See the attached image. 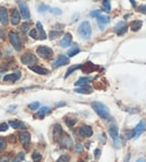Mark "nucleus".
Segmentation results:
<instances>
[{
    "label": "nucleus",
    "mask_w": 146,
    "mask_h": 162,
    "mask_svg": "<svg viewBox=\"0 0 146 162\" xmlns=\"http://www.w3.org/2000/svg\"><path fill=\"white\" fill-rule=\"evenodd\" d=\"M91 107L93 108V110L98 114L99 117H101L102 119H108L110 117V111L108 107L106 105H104L102 103L99 101H93L91 104Z\"/></svg>",
    "instance_id": "f257e3e1"
},
{
    "label": "nucleus",
    "mask_w": 146,
    "mask_h": 162,
    "mask_svg": "<svg viewBox=\"0 0 146 162\" xmlns=\"http://www.w3.org/2000/svg\"><path fill=\"white\" fill-rule=\"evenodd\" d=\"M78 32L80 36L83 38V39H90L91 37V33H92V29H91V25L88 20L86 21H82L78 28Z\"/></svg>",
    "instance_id": "f03ea898"
},
{
    "label": "nucleus",
    "mask_w": 146,
    "mask_h": 162,
    "mask_svg": "<svg viewBox=\"0 0 146 162\" xmlns=\"http://www.w3.org/2000/svg\"><path fill=\"white\" fill-rule=\"evenodd\" d=\"M8 37H9V41H10V43H11V45L14 46V49L19 52V51H21V42H20V38H19L18 34H16L15 32H9L8 33Z\"/></svg>",
    "instance_id": "7ed1b4c3"
},
{
    "label": "nucleus",
    "mask_w": 146,
    "mask_h": 162,
    "mask_svg": "<svg viewBox=\"0 0 146 162\" xmlns=\"http://www.w3.org/2000/svg\"><path fill=\"white\" fill-rule=\"evenodd\" d=\"M37 54L43 57V59H50L52 55H53V51L52 49H50L48 46H45V45H42V46H38L36 50Z\"/></svg>",
    "instance_id": "20e7f679"
},
{
    "label": "nucleus",
    "mask_w": 146,
    "mask_h": 162,
    "mask_svg": "<svg viewBox=\"0 0 146 162\" xmlns=\"http://www.w3.org/2000/svg\"><path fill=\"white\" fill-rule=\"evenodd\" d=\"M20 60H21V62H23L24 64H26V65H29V67H31V64H34V63L37 61V57L33 53L27 52V53H25V54H23V55H21Z\"/></svg>",
    "instance_id": "39448f33"
},
{
    "label": "nucleus",
    "mask_w": 146,
    "mask_h": 162,
    "mask_svg": "<svg viewBox=\"0 0 146 162\" xmlns=\"http://www.w3.org/2000/svg\"><path fill=\"white\" fill-rule=\"evenodd\" d=\"M18 6L19 9H20V14H21V17L26 20H28L31 18V13H29V9H28V6L25 1H18Z\"/></svg>",
    "instance_id": "423d86ee"
},
{
    "label": "nucleus",
    "mask_w": 146,
    "mask_h": 162,
    "mask_svg": "<svg viewBox=\"0 0 146 162\" xmlns=\"http://www.w3.org/2000/svg\"><path fill=\"white\" fill-rule=\"evenodd\" d=\"M109 134L115 143V146L118 149L120 146V142H119V136H118V128L116 126H111L109 128Z\"/></svg>",
    "instance_id": "0eeeda50"
},
{
    "label": "nucleus",
    "mask_w": 146,
    "mask_h": 162,
    "mask_svg": "<svg viewBox=\"0 0 146 162\" xmlns=\"http://www.w3.org/2000/svg\"><path fill=\"white\" fill-rule=\"evenodd\" d=\"M69 62H70V60H69L68 56H65V55H60V56L56 57V60L53 62V68L56 69V68H58V67L69 64Z\"/></svg>",
    "instance_id": "6e6552de"
},
{
    "label": "nucleus",
    "mask_w": 146,
    "mask_h": 162,
    "mask_svg": "<svg viewBox=\"0 0 146 162\" xmlns=\"http://www.w3.org/2000/svg\"><path fill=\"white\" fill-rule=\"evenodd\" d=\"M145 127H146V123L145 121H141L136 127L134 128V131H133V137H138L144 131H145Z\"/></svg>",
    "instance_id": "1a4fd4ad"
},
{
    "label": "nucleus",
    "mask_w": 146,
    "mask_h": 162,
    "mask_svg": "<svg viewBox=\"0 0 146 162\" xmlns=\"http://www.w3.org/2000/svg\"><path fill=\"white\" fill-rule=\"evenodd\" d=\"M18 136L20 142L24 144V146L25 147H28V145L31 143V134L28 132H26V131H23V132L19 133Z\"/></svg>",
    "instance_id": "9d476101"
},
{
    "label": "nucleus",
    "mask_w": 146,
    "mask_h": 162,
    "mask_svg": "<svg viewBox=\"0 0 146 162\" xmlns=\"http://www.w3.org/2000/svg\"><path fill=\"white\" fill-rule=\"evenodd\" d=\"M126 31H127V24H126V21H119L115 26V32H116L117 35H123V34L126 33Z\"/></svg>",
    "instance_id": "9b49d317"
},
{
    "label": "nucleus",
    "mask_w": 146,
    "mask_h": 162,
    "mask_svg": "<svg viewBox=\"0 0 146 162\" xmlns=\"http://www.w3.org/2000/svg\"><path fill=\"white\" fill-rule=\"evenodd\" d=\"M79 133H80V135L82 136V137H90L92 136V128L90 126L88 125H83L80 127V129H79Z\"/></svg>",
    "instance_id": "f8f14e48"
},
{
    "label": "nucleus",
    "mask_w": 146,
    "mask_h": 162,
    "mask_svg": "<svg viewBox=\"0 0 146 162\" xmlns=\"http://www.w3.org/2000/svg\"><path fill=\"white\" fill-rule=\"evenodd\" d=\"M97 23H98L100 29L104 31L105 29V25H107V24L110 23V18L108 16H105V15H100L99 17L97 18Z\"/></svg>",
    "instance_id": "ddd939ff"
},
{
    "label": "nucleus",
    "mask_w": 146,
    "mask_h": 162,
    "mask_svg": "<svg viewBox=\"0 0 146 162\" xmlns=\"http://www.w3.org/2000/svg\"><path fill=\"white\" fill-rule=\"evenodd\" d=\"M58 143L61 144L62 146H64V147H71V145H72V139L69 135H66V134L63 133V135H62L61 140L58 141Z\"/></svg>",
    "instance_id": "4468645a"
},
{
    "label": "nucleus",
    "mask_w": 146,
    "mask_h": 162,
    "mask_svg": "<svg viewBox=\"0 0 146 162\" xmlns=\"http://www.w3.org/2000/svg\"><path fill=\"white\" fill-rule=\"evenodd\" d=\"M20 75H21V73L19 71H16V72H14V73H10V74L5 75V77H3V81H13V82H15V81L19 80Z\"/></svg>",
    "instance_id": "2eb2a0df"
},
{
    "label": "nucleus",
    "mask_w": 146,
    "mask_h": 162,
    "mask_svg": "<svg viewBox=\"0 0 146 162\" xmlns=\"http://www.w3.org/2000/svg\"><path fill=\"white\" fill-rule=\"evenodd\" d=\"M62 135H63V131H62L61 125H58V124L54 125V128H53V136H54L55 141H57V142H58V141L61 140Z\"/></svg>",
    "instance_id": "dca6fc26"
},
{
    "label": "nucleus",
    "mask_w": 146,
    "mask_h": 162,
    "mask_svg": "<svg viewBox=\"0 0 146 162\" xmlns=\"http://www.w3.org/2000/svg\"><path fill=\"white\" fill-rule=\"evenodd\" d=\"M71 42H72V35H71L70 33H66V34L64 35V37L61 39L60 45H61L62 47H68V46H70Z\"/></svg>",
    "instance_id": "f3484780"
},
{
    "label": "nucleus",
    "mask_w": 146,
    "mask_h": 162,
    "mask_svg": "<svg viewBox=\"0 0 146 162\" xmlns=\"http://www.w3.org/2000/svg\"><path fill=\"white\" fill-rule=\"evenodd\" d=\"M29 69H31L32 71H34L35 73L43 74V75H45V74H48V73H50V71H48L47 69L42 68V67H39V65H31V67H29Z\"/></svg>",
    "instance_id": "a211bd4d"
},
{
    "label": "nucleus",
    "mask_w": 146,
    "mask_h": 162,
    "mask_svg": "<svg viewBox=\"0 0 146 162\" xmlns=\"http://www.w3.org/2000/svg\"><path fill=\"white\" fill-rule=\"evenodd\" d=\"M8 124L15 129H25L26 128V124L23 123L21 121H10Z\"/></svg>",
    "instance_id": "6ab92c4d"
},
{
    "label": "nucleus",
    "mask_w": 146,
    "mask_h": 162,
    "mask_svg": "<svg viewBox=\"0 0 146 162\" xmlns=\"http://www.w3.org/2000/svg\"><path fill=\"white\" fill-rule=\"evenodd\" d=\"M11 24L13 25H18L19 21H20V14L17 9H14L13 13H11V19H10Z\"/></svg>",
    "instance_id": "aec40b11"
},
{
    "label": "nucleus",
    "mask_w": 146,
    "mask_h": 162,
    "mask_svg": "<svg viewBox=\"0 0 146 162\" xmlns=\"http://www.w3.org/2000/svg\"><path fill=\"white\" fill-rule=\"evenodd\" d=\"M0 20L3 25L8 24V13H7V9L3 7H0Z\"/></svg>",
    "instance_id": "412c9836"
},
{
    "label": "nucleus",
    "mask_w": 146,
    "mask_h": 162,
    "mask_svg": "<svg viewBox=\"0 0 146 162\" xmlns=\"http://www.w3.org/2000/svg\"><path fill=\"white\" fill-rule=\"evenodd\" d=\"M81 69H82V71L84 72V73H90V72H92L93 70H96L97 67H96L93 63H91V62H87L86 64H82Z\"/></svg>",
    "instance_id": "4be33fe9"
},
{
    "label": "nucleus",
    "mask_w": 146,
    "mask_h": 162,
    "mask_svg": "<svg viewBox=\"0 0 146 162\" xmlns=\"http://www.w3.org/2000/svg\"><path fill=\"white\" fill-rule=\"evenodd\" d=\"M142 25H143V21H142V20H133V21L130 23L129 27H130V29H131L133 32H137V31L141 29Z\"/></svg>",
    "instance_id": "5701e85b"
},
{
    "label": "nucleus",
    "mask_w": 146,
    "mask_h": 162,
    "mask_svg": "<svg viewBox=\"0 0 146 162\" xmlns=\"http://www.w3.org/2000/svg\"><path fill=\"white\" fill-rule=\"evenodd\" d=\"M36 27H37L36 28L37 32H38V38H40V39H45V38H46V33H45V31H44V28H43L42 23L37 21Z\"/></svg>",
    "instance_id": "b1692460"
},
{
    "label": "nucleus",
    "mask_w": 146,
    "mask_h": 162,
    "mask_svg": "<svg viewBox=\"0 0 146 162\" xmlns=\"http://www.w3.org/2000/svg\"><path fill=\"white\" fill-rule=\"evenodd\" d=\"M93 80V78L91 77H82V78H80L76 82H75V86H87V83L89 82V81H91Z\"/></svg>",
    "instance_id": "393cba45"
},
{
    "label": "nucleus",
    "mask_w": 146,
    "mask_h": 162,
    "mask_svg": "<svg viewBox=\"0 0 146 162\" xmlns=\"http://www.w3.org/2000/svg\"><path fill=\"white\" fill-rule=\"evenodd\" d=\"M75 92H76V93H86V95H90V93L92 92V88L87 85V86H83V87H81V88H76V89H75Z\"/></svg>",
    "instance_id": "a878e982"
},
{
    "label": "nucleus",
    "mask_w": 146,
    "mask_h": 162,
    "mask_svg": "<svg viewBox=\"0 0 146 162\" xmlns=\"http://www.w3.org/2000/svg\"><path fill=\"white\" fill-rule=\"evenodd\" d=\"M50 111H51V108L42 107L39 110H38V113L36 114V117H38V118H43V117H44V115H45V114H47V113H50Z\"/></svg>",
    "instance_id": "bb28decb"
},
{
    "label": "nucleus",
    "mask_w": 146,
    "mask_h": 162,
    "mask_svg": "<svg viewBox=\"0 0 146 162\" xmlns=\"http://www.w3.org/2000/svg\"><path fill=\"white\" fill-rule=\"evenodd\" d=\"M81 67H82V64H76V65H73V67H71L68 71H66V73H65V75H64V78H68L71 73H72L73 71H75V70H78V69H81Z\"/></svg>",
    "instance_id": "cd10ccee"
},
{
    "label": "nucleus",
    "mask_w": 146,
    "mask_h": 162,
    "mask_svg": "<svg viewBox=\"0 0 146 162\" xmlns=\"http://www.w3.org/2000/svg\"><path fill=\"white\" fill-rule=\"evenodd\" d=\"M78 53H80V49L76 46V45H74L71 50H69V52H68V55L70 56V57H72L74 55H76Z\"/></svg>",
    "instance_id": "c85d7f7f"
},
{
    "label": "nucleus",
    "mask_w": 146,
    "mask_h": 162,
    "mask_svg": "<svg viewBox=\"0 0 146 162\" xmlns=\"http://www.w3.org/2000/svg\"><path fill=\"white\" fill-rule=\"evenodd\" d=\"M102 8H104V10H105V11L109 13L110 10H111V5H110V1H108V0L104 1V2H102Z\"/></svg>",
    "instance_id": "c756f323"
},
{
    "label": "nucleus",
    "mask_w": 146,
    "mask_h": 162,
    "mask_svg": "<svg viewBox=\"0 0 146 162\" xmlns=\"http://www.w3.org/2000/svg\"><path fill=\"white\" fill-rule=\"evenodd\" d=\"M32 158H33V161L34 162H39L42 160V154L38 153V152H34L32 154Z\"/></svg>",
    "instance_id": "7c9ffc66"
},
{
    "label": "nucleus",
    "mask_w": 146,
    "mask_h": 162,
    "mask_svg": "<svg viewBox=\"0 0 146 162\" xmlns=\"http://www.w3.org/2000/svg\"><path fill=\"white\" fill-rule=\"evenodd\" d=\"M50 9V7L47 6V5H45V3H40L39 6H38V11L39 13H45V11H47Z\"/></svg>",
    "instance_id": "2f4dec72"
},
{
    "label": "nucleus",
    "mask_w": 146,
    "mask_h": 162,
    "mask_svg": "<svg viewBox=\"0 0 146 162\" xmlns=\"http://www.w3.org/2000/svg\"><path fill=\"white\" fill-rule=\"evenodd\" d=\"M29 27H31V23H28V21L24 23V24L21 25V32H23V33H27L28 29H29Z\"/></svg>",
    "instance_id": "473e14b6"
},
{
    "label": "nucleus",
    "mask_w": 146,
    "mask_h": 162,
    "mask_svg": "<svg viewBox=\"0 0 146 162\" xmlns=\"http://www.w3.org/2000/svg\"><path fill=\"white\" fill-rule=\"evenodd\" d=\"M69 160H70V157H69L68 154H62V155L57 159L56 162H69Z\"/></svg>",
    "instance_id": "72a5a7b5"
},
{
    "label": "nucleus",
    "mask_w": 146,
    "mask_h": 162,
    "mask_svg": "<svg viewBox=\"0 0 146 162\" xmlns=\"http://www.w3.org/2000/svg\"><path fill=\"white\" fill-rule=\"evenodd\" d=\"M65 123L69 127H72L76 123V118H65Z\"/></svg>",
    "instance_id": "f704fd0d"
},
{
    "label": "nucleus",
    "mask_w": 146,
    "mask_h": 162,
    "mask_svg": "<svg viewBox=\"0 0 146 162\" xmlns=\"http://www.w3.org/2000/svg\"><path fill=\"white\" fill-rule=\"evenodd\" d=\"M62 34V32L61 31H51V33H50V37L52 38V39H54L56 37H58V36Z\"/></svg>",
    "instance_id": "c9c22d12"
},
{
    "label": "nucleus",
    "mask_w": 146,
    "mask_h": 162,
    "mask_svg": "<svg viewBox=\"0 0 146 162\" xmlns=\"http://www.w3.org/2000/svg\"><path fill=\"white\" fill-rule=\"evenodd\" d=\"M24 158H25V154H24L23 152H20V153H18V154H17V157L14 159V161H13V162H20L23 159H24Z\"/></svg>",
    "instance_id": "e433bc0d"
},
{
    "label": "nucleus",
    "mask_w": 146,
    "mask_h": 162,
    "mask_svg": "<svg viewBox=\"0 0 146 162\" xmlns=\"http://www.w3.org/2000/svg\"><path fill=\"white\" fill-rule=\"evenodd\" d=\"M38 107H39V103H38V101L32 103V104H29V105H28V108H29V109H32V110L38 109Z\"/></svg>",
    "instance_id": "4c0bfd02"
},
{
    "label": "nucleus",
    "mask_w": 146,
    "mask_h": 162,
    "mask_svg": "<svg viewBox=\"0 0 146 162\" xmlns=\"http://www.w3.org/2000/svg\"><path fill=\"white\" fill-rule=\"evenodd\" d=\"M29 36H31V37H33V38H38L36 28H33V29H31V31H29Z\"/></svg>",
    "instance_id": "58836bf2"
},
{
    "label": "nucleus",
    "mask_w": 146,
    "mask_h": 162,
    "mask_svg": "<svg viewBox=\"0 0 146 162\" xmlns=\"http://www.w3.org/2000/svg\"><path fill=\"white\" fill-rule=\"evenodd\" d=\"M8 128H9V124H7V123L0 124V132H5V131H7Z\"/></svg>",
    "instance_id": "ea45409f"
},
{
    "label": "nucleus",
    "mask_w": 146,
    "mask_h": 162,
    "mask_svg": "<svg viewBox=\"0 0 146 162\" xmlns=\"http://www.w3.org/2000/svg\"><path fill=\"white\" fill-rule=\"evenodd\" d=\"M51 13L53 15H55V16H57V15H61L62 14V10L58 9V8H53V9H51Z\"/></svg>",
    "instance_id": "a19ab883"
},
{
    "label": "nucleus",
    "mask_w": 146,
    "mask_h": 162,
    "mask_svg": "<svg viewBox=\"0 0 146 162\" xmlns=\"http://www.w3.org/2000/svg\"><path fill=\"white\" fill-rule=\"evenodd\" d=\"M100 13H101V10H93V11H91L90 13V16L91 17H99L100 16Z\"/></svg>",
    "instance_id": "79ce46f5"
},
{
    "label": "nucleus",
    "mask_w": 146,
    "mask_h": 162,
    "mask_svg": "<svg viewBox=\"0 0 146 162\" xmlns=\"http://www.w3.org/2000/svg\"><path fill=\"white\" fill-rule=\"evenodd\" d=\"M6 145H7L6 141H5V140H1V139H0V152H1V151H3V150L6 149Z\"/></svg>",
    "instance_id": "37998d69"
},
{
    "label": "nucleus",
    "mask_w": 146,
    "mask_h": 162,
    "mask_svg": "<svg viewBox=\"0 0 146 162\" xmlns=\"http://www.w3.org/2000/svg\"><path fill=\"white\" fill-rule=\"evenodd\" d=\"M138 11H141V13H143V14H145L146 15V5L139 6V7H138Z\"/></svg>",
    "instance_id": "c03bdc74"
},
{
    "label": "nucleus",
    "mask_w": 146,
    "mask_h": 162,
    "mask_svg": "<svg viewBox=\"0 0 146 162\" xmlns=\"http://www.w3.org/2000/svg\"><path fill=\"white\" fill-rule=\"evenodd\" d=\"M100 153H101L100 149H96V150H94V157H96V159H99V157H100Z\"/></svg>",
    "instance_id": "a18cd8bd"
},
{
    "label": "nucleus",
    "mask_w": 146,
    "mask_h": 162,
    "mask_svg": "<svg viewBox=\"0 0 146 162\" xmlns=\"http://www.w3.org/2000/svg\"><path fill=\"white\" fill-rule=\"evenodd\" d=\"M0 162H9V157H7V155H2V157L0 158Z\"/></svg>",
    "instance_id": "49530a36"
},
{
    "label": "nucleus",
    "mask_w": 146,
    "mask_h": 162,
    "mask_svg": "<svg viewBox=\"0 0 146 162\" xmlns=\"http://www.w3.org/2000/svg\"><path fill=\"white\" fill-rule=\"evenodd\" d=\"M75 151H76V152H81V151H82L81 144H76V145H75Z\"/></svg>",
    "instance_id": "de8ad7c7"
},
{
    "label": "nucleus",
    "mask_w": 146,
    "mask_h": 162,
    "mask_svg": "<svg viewBox=\"0 0 146 162\" xmlns=\"http://www.w3.org/2000/svg\"><path fill=\"white\" fill-rule=\"evenodd\" d=\"M129 159H130V153H127V154H126V157H125L124 162H129Z\"/></svg>",
    "instance_id": "09e8293b"
},
{
    "label": "nucleus",
    "mask_w": 146,
    "mask_h": 162,
    "mask_svg": "<svg viewBox=\"0 0 146 162\" xmlns=\"http://www.w3.org/2000/svg\"><path fill=\"white\" fill-rule=\"evenodd\" d=\"M136 162H145V159L144 158H139V159H137Z\"/></svg>",
    "instance_id": "8fccbe9b"
},
{
    "label": "nucleus",
    "mask_w": 146,
    "mask_h": 162,
    "mask_svg": "<svg viewBox=\"0 0 146 162\" xmlns=\"http://www.w3.org/2000/svg\"><path fill=\"white\" fill-rule=\"evenodd\" d=\"M16 107H17L16 105H14V106H10V107H9V110H14V108H16Z\"/></svg>",
    "instance_id": "3c124183"
},
{
    "label": "nucleus",
    "mask_w": 146,
    "mask_h": 162,
    "mask_svg": "<svg viewBox=\"0 0 146 162\" xmlns=\"http://www.w3.org/2000/svg\"><path fill=\"white\" fill-rule=\"evenodd\" d=\"M130 3H131V5L134 6V7H136V2H135L134 0H131V1H130Z\"/></svg>",
    "instance_id": "603ef678"
},
{
    "label": "nucleus",
    "mask_w": 146,
    "mask_h": 162,
    "mask_svg": "<svg viewBox=\"0 0 146 162\" xmlns=\"http://www.w3.org/2000/svg\"><path fill=\"white\" fill-rule=\"evenodd\" d=\"M64 105H65V103H60V104H57L56 106L58 107V106H64Z\"/></svg>",
    "instance_id": "864d4df0"
},
{
    "label": "nucleus",
    "mask_w": 146,
    "mask_h": 162,
    "mask_svg": "<svg viewBox=\"0 0 146 162\" xmlns=\"http://www.w3.org/2000/svg\"><path fill=\"white\" fill-rule=\"evenodd\" d=\"M5 71H6L5 69H2V68H0V72H5Z\"/></svg>",
    "instance_id": "5fc2aeb1"
},
{
    "label": "nucleus",
    "mask_w": 146,
    "mask_h": 162,
    "mask_svg": "<svg viewBox=\"0 0 146 162\" xmlns=\"http://www.w3.org/2000/svg\"><path fill=\"white\" fill-rule=\"evenodd\" d=\"M79 162H86V161H83V160H81V161H79Z\"/></svg>",
    "instance_id": "6e6d98bb"
},
{
    "label": "nucleus",
    "mask_w": 146,
    "mask_h": 162,
    "mask_svg": "<svg viewBox=\"0 0 146 162\" xmlns=\"http://www.w3.org/2000/svg\"><path fill=\"white\" fill-rule=\"evenodd\" d=\"M0 59H1V52H0Z\"/></svg>",
    "instance_id": "4d7b16f0"
},
{
    "label": "nucleus",
    "mask_w": 146,
    "mask_h": 162,
    "mask_svg": "<svg viewBox=\"0 0 146 162\" xmlns=\"http://www.w3.org/2000/svg\"><path fill=\"white\" fill-rule=\"evenodd\" d=\"M0 23H1V20H0Z\"/></svg>",
    "instance_id": "13d9d810"
}]
</instances>
